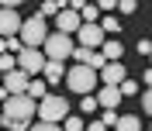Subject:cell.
Returning a JSON list of instances; mask_svg holds the SVG:
<instances>
[{
  "mask_svg": "<svg viewBox=\"0 0 152 131\" xmlns=\"http://www.w3.org/2000/svg\"><path fill=\"white\" fill-rule=\"evenodd\" d=\"M56 24H59V35H76V31L83 28V17H80L76 10H69V7H66V10L56 17Z\"/></svg>",
  "mask_w": 152,
  "mask_h": 131,
  "instance_id": "30bf717a",
  "label": "cell"
},
{
  "mask_svg": "<svg viewBox=\"0 0 152 131\" xmlns=\"http://www.w3.org/2000/svg\"><path fill=\"white\" fill-rule=\"evenodd\" d=\"M118 10H121V14H135V10H138V4H135V0H121V4H118Z\"/></svg>",
  "mask_w": 152,
  "mask_h": 131,
  "instance_id": "d4e9b609",
  "label": "cell"
},
{
  "mask_svg": "<svg viewBox=\"0 0 152 131\" xmlns=\"http://www.w3.org/2000/svg\"><path fill=\"white\" fill-rule=\"evenodd\" d=\"M149 59H152V55H149Z\"/></svg>",
  "mask_w": 152,
  "mask_h": 131,
  "instance_id": "e575fe53",
  "label": "cell"
},
{
  "mask_svg": "<svg viewBox=\"0 0 152 131\" xmlns=\"http://www.w3.org/2000/svg\"><path fill=\"white\" fill-rule=\"evenodd\" d=\"M0 128H4V114H0Z\"/></svg>",
  "mask_w": 152,
  "mask_h": 131,
  "instance_id": "d6a6232c",
  "label": "cell"
},
{
  "mask_svg": "<svg viewBox=\"0 0 152 131\" xmlns=\"http://www.w3.org/2000/svg\"><path fill=\"white\" fill-rule=\"evenodd\" d=\"M100 28H104V35H118L121 24H118V17H104V21H100Z\"/></svg>",
  "mask_w": 152,
  "mask_h": 131,
  "instance_id": "d6986e66",
  "label": "cell"
},
{
  "mask_svg": "<svg viewBox=\"0 0 152 131\" xmlns=\"http://www.w3.org/2000/svg\"><path fill=\"white\" fill-rule=\"evenodd\" d=\"M138 55H152V41H149V38L138 41Z\"/></svg>",
  "mask_w": 152,
  "mask_h": 131,
  "instance_id": "484cf974",
  "label": "cell"
},
{
  "mask_svg": "<svg viewBox=\"0 0 152 131\" xmlns=\"http://www.w3.org/2000/svg\"><path fill=\"white\" fill-rule=\"evenodd\" d=\"M142 107H145V114L152 117V90H145V97H142Z\"/></svg>",
  "mask_w": 152,
  "mask_h": 131,
  "instance_id": "83f0119b",
  "label": "cell"
},
{
  "mask_svg": "<svg viewBox=\"0 0 152 131\" xmlns=\"http://www.w3.org/2000/svg\"><path fill=\"white\" fill-rule=\"evenodd\" d=\"M145 90H152V69H145Z\"/></svg>",
  "mask_w": 152,
  "mask_h": 131,
  "instance_id": "f546056e",
  "label": "cell"
},
{
  "mask_svg": "<svg viewBox=\"0 0 152 131\" xmlns=\"http://www.w3.org/2000/svg\"><path fill=\"white\" fill-rule=\"evenodd\" d=\"M80 107H83V114H94L97 107H100V103H97V97L90 93V97H83V103H80Z\"/></svg>",
  "mask_w": 152,
  "mask_h": 131,
  "instance_id": "cb8c5ba5",
  "label": "cell"
},
{
  "mask_svg": "<svg viewBox=\"0 0 152 131\" xmlns=\"http://www.w3.org/2000/svg\"><path fill=\"white\" fill-rule=\"evenodd\" d=\"M45 66H48V59H45L42 48H24L18 55V69L28 73V76H35V79H38V73H45Z\"/></svg>",
  "mask_w": 152,
  "mask_h": 131,
  "instance_id": "8992f818",
  "label": "cell"
},
{
  "mask_svg": "<svg viewBox=\"0 0 152 131\" xmlns=\"http://www.w3.org/2000/svg\"><path fill=\"white\" fill-rule=\"evenodd\" d=\"M31 114H35V100H31L28 93L4 100V121H28Z\"/></svg>",
  "mask_w": 152,
  "mask_h": 131,
  "instance_id": "5b68a950",
  "label": "cell"
},
{
  "mask_svg": "<svg viewBox=\"0 0 152 131\" xmlns=\"http://www.w3.org/2000/svg\"><path fill=\"white\" fill-rule=\"evenodd\" d=\"M28 97H31V100H35V97L45 100V97H48V83H45V79H31V83H28Z\"/></svg>",
  "mask_w": 152,
  "mask_h": 131,
  "instance_id": "2e32d148",
  "label": "cell"
},
{
  "mask_svg": "<svg viewBox=\"0 0 152 131\" xmlns=\"http://www.w3.org/2000/svg\"><path fill=\"white\" fill-rule=\"evenodd\" d=\"M0 55H10L7 52V38H0Z\"/></svg>",
  "mask_w": 152,
  "mask_h": 131,
  "instance_id": "1f68e13d",
  "label": "cell"
},
{
  "mask_svg": "<svg viewBox=\"0 0 152 131\" xmlns=\"http://www.w3.org/2000/svg\"><path fill=\"white\" fill-rule=\"evenodd\" d=\"M66 86L73 90V93H83V97H90L97 90V73L90 69V66H73L66 73Z\"/></svg>",
  "mask_w": 152,
  "mask_h": 131,
  "instance_id": "6da1fadb",
  "label": "cell"
},
{
  "mask_svg": "<svg viewBox=\"0 0 152 131\" xmlns=\"http://www.w3.org/2000/svg\"><path fill=\"white\" fill-rule=\"evenodd\" d=\"M76 41L83 48H90V52H100L107 38H104V28H100V24H83V28L76 31Z\"/></svg>",
  "mask_w": 152,
  "mask_h": 131,
  "instance_id": "52a82bcc",
  "label": "cell"
},
{
  "mask_svg": "<svg viewBox=\"0 0 152 131\" xmlns=\"http://www.w3.org/2000/svg\"><path fill=\"white\" fill-rule=\"evenodd\" d=\"M62 128H66V131H86V124L80 121V117H73V114H69L66 121H62Z\"/></svg>",
  "mask_w": 152,
  "mask_h": 131,
  "instance_id": "ffe728a7",
  "label": "cell"
},
{
  "mask_svg": "<svg viewBox=\"0 0 152 131\" xmlns=\"http://www.w3.org/2000/svg\"><path fill=\"white\" fill-rule=\"evenodd\" d=\"M114 131H142V124H138L135 114H124V117H118V128Z\"/></svg>",
  "mask_w": 152,
  "mask_h": 131,
  "instance_id": "9a60e30c",
  "label": "cell"
},
{
  "mask_svg": "<svg viewBox=\"0 0 152 131\" xmlns=\"http://www.w3.org/2000/svg\"><path fill=\"white\" fill-rule=\"evenodd\" d=\"M100 52H104V59H107V62H121L124 45H121V41H104V48H100Z\"/></svg>",
  "mask_w": 152,
  "mask_h": 131,
  "instance_id": "4fadbf2b",
  "label": "cell"
},
{
  "mask_svg": "<svg viewBox=\"0 0 152 131\" xmlns=\"http://www.w3.org/2000/svg\"><path fill=\"white\" fill-rule=\"evenodd\" d=\"M42 52H45L48 62H66V59L76 52V45H73L69 35H59V31H56V35H48V41L42 45Z\"/></svg>",
  "mask_w": 152,
  "mask_h": 131,
  "instance_id": "277c9868",
  "label": "cell"
},
{
  "mask_svg": "<svg viewBox=\"0 0 152 131\" xmlns=\"http://www.w3.org/2000/svg\"><path fill=\"white\" fill-rule=\"evenodd\" d=\"M31 131H62V128H59V124H45V121H42V124H35Z\"/></svg>",
  "mask_w": 152,
  "mask_h": 131,
  "instance_id": "f1b7e54d",
  "label": "cell"
},
{
  "mask_svg": "<svg viewBox=\"0 0 152 131\" xmlns=\"http://www.w3.org/2000/svg\"><path fill=\"white\" fill-rule=\"evenodd\" d=\"M118 90H121V97H135V93H138V83H135V79H124Z\"/></svg>",
  "mask_w": 152,
  "mask_h": 131,
  "instance_id": "7402d4cb",
  "label": "cell"
},
{
  "mask_svg": "<svg viewBox=\"0 0 152 131\" xmlns=\"http://www.w3.org/2000/svg\"><path fill=\"white\" fill-rule=\"evenodd\" d=\"M18 38L24 41V48H42V45L48 41V28H45V17H42V14H35V17H28Z\"/></svg>",
  "mask_w": 152,
  "mask_h": 131,
  "instance_id": "7a4b0ae2",
  "label": "cell"
},
{
  "mask_svg": "<svg viewBox=\"0 0 152 131\" xmlns=\"http://www.w3.org/2000/svg\"><path fill=\"white\" fill-rule=\"evenodd\" d=\"M100 124H104V128H118V111H104V117H100Z\"/></svg>",
  "mask_w": 152,
  "mask_h": 131,
  "instance_id": "603a6c76",
  "label": "cell"
},
{
  "mask_svg": "<svg viewBox=\"0 0 152 131\" xmlns=\"http://www.w3.org/2000/svg\"><path fill=\"white\" fill-rule=\"evenodd\" d=\"M7 128H10V131H31L28 121H7Z\"/></svg>",
  "mask_w": 152,
  "mask_h": 131,
  "instance_id": "4316f807",
  "label": "cell"
},
{
  "mask_svg": "<svg viewBox=\"0 0 152 131\" xmlns=\"http://www.w3.org/2000/svg\"><path fill=\"white\" fill-rule=\"evenodd\" d=\"M100 79H104V86H121L128 76H124V66L121 62H107L104 73H100Z\"/></svg>",
  "mask_w": 152,
  "mask_h": 131,
  "instance_id": "8fae6325",
  "label": "cell"
},
{
  "mask_svg": "<svg viewBox=\"0 0 152 131\" xmlns=\"http://www.w3.org/2000/svg\"><path fill=\"white\" fill-rule=\"evenodd\" d=\"M80 17H83V24H97V17H100V7H97V4H83Z\"/></svg>",
  "mask_w": 152,
  "mask_h": 131,
  "instance_id": "e0dca14e",
  "label": "cell"
},
{
  "mask_svg": "<svg viewBox=\"0 0 152 131\" xmlns=\"http://www.w3.org/2000/svg\"><path fill=\"white\" fill-rule=\"evenodd\" d=\"M149 131H152V128H149Z\"/></svg>",
  "mask_w": 152,
  "mask_h": 131,
  "instance_id": "836d02e7",
  "label": "cell"
},
{
  "mask_svg": "<svg viewBox=\"0 0 152 131\" xmlns=\"http://www.w3.org/2000/svg\"><path fill=\"white\" fill-rule=\"evenodd\" d=\"M0 69H4V73H14V69H18V55H0Z\"/></svg>",
  "mask_w": 152,
  "mask_h": 131,
  "instance_id": "ac0fdd59",
  "label": "cell"
},
{
  "mask_svg": "<svg viewBox=\"0 0 152 131\" xmlns=\"http://www.w3.org/2000/svg\"><path fill=\"white\" fill-rule=\"evenodd\" d=\"M38 117H42L45 124H59V121H66V117H69V103H66V97L48 93L45 100L38 103Z\"/></svg>",
  "mask_w": 152,
  "mask_h": 131,
  "instance_id": "3957f363",
  "label": "cell"
},
{
  "mask_svg": "<svg viewBox=\"0 0 152 131\" xmlns=\"http://www.w3.org/2000/svg\"><path fill=\"white\" fill-rule=\"evenodd\" d=\"M21 28H24V21H21L14 10H4V7H0V38H18Z\"/></svg>",
  "mask_w": 152,
  "mask_h": 131,
  "instance_id": "ba28073f",
  "label": "cell"
},
{
  "mask_svg": "<svg viewBox=\"0 0 152 131\" xmlns=\"http://www.w3.org/2000/svg\"><path fill=\"white\" fill-rule=\"evenodd\" d=\"M28 83H31V79H28V73L14 69V73H10L7 79H4V90H7L10 97H24V93H28Z\"/></svg>",
  "mask_w": 152,
  "mask_h": 131,
  "instance_id": "9c48e42d",
  "label": "cell"
},
{
  "mask_svg": "<svg viewBox=\"0 0 152 131\" xmlns=\"http://www.w3.org/2000/svg\"><path fill=\"white\" fill-rule=\"evenodd\" d=\"M118 100H121V90H118V86H104V90H100V97H97V103H100L104 111H114V107H118Z\"/></svg>",
  "mask_w": 152,
  "mask_h": 131,
  "instance_id": "7c38bea8",
  "label": "cell"
},
{
  "mask_svg": "<svg viewBox=\"0 0 152 131\" xmlns=\"http://www.w3.org/2000/svg\"><path fill=\"white\" fill-rule=\"evenodd\" d=\"M104 66H107V59H104V52H94V55H90V69H100V73H104Z\"/></svg>",
  "mask_w": 152,
  "mask_h": 131,
  "instance_id": "44dd1931",
  "label": "cell"
},
{
  "mask_svg": "<svg viewBox=\"0 0 152 131\" xmlns=\"http://www.w3.org/2000/svg\"><path fill=\"white\" fill-rule=\"evenodd\" d=\"M42 79H45V83H59V79H62V62H48L45 73H42Z\"/></svg>",
  "mask_w": 152,
  "mask_h": 131,
  "instance_id": "5bb4252c",
  "label": "cell"
},
{
  "mask_svg": "<svg viewBox=\"0 0 152 131\" xmlns=\"http://www.w3.org/2000/svg\"><path fill=\"white\" fill-rule=\"evenodd\" d=\"M86 131H107V128H104V124H97V121H90V128H86Z\"/></svg>",
  "mask_w": 152,
  "mask_h": 131,
  "instance_id": "4dcf8cb0",
  "label": "cell"
}]
</instances>
